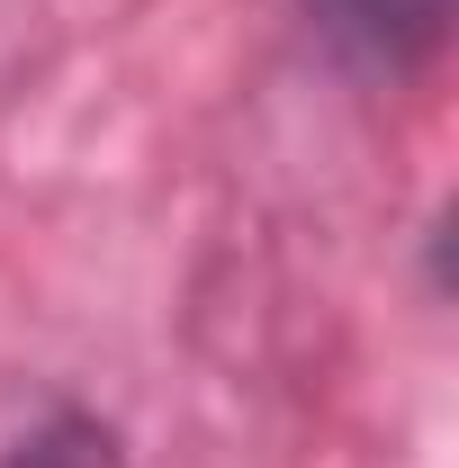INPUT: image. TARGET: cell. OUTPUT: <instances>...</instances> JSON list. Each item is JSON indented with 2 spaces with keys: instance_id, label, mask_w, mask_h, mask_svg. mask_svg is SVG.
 Instances as JSON below:
<instances>
[{
  "instance_id": "obj_1",
  "label": "cell",
  "mask_w": 459,
  "mask_h": 468,
  "mask_svg": "<svg viewBox=\"0 0 459 468\" xmlns=\"http://www.w3.org/2000/svg\"><path fill=\"white\" fill-rule=\"evenodd\" d=\"M306 18L360 72H414L451 37V0H306Z\"/></svg>"
},
{
  "instance_id": "obj_2",
  "label": "cell",
  "mask_w": 459,
  "mask_h": 468,
  "mask_svg": "<svg viewBox=\"0 0 459 468\" xmlns=\"http://www.w3.org/2000/svg\"><path fill=\"white\" fill-rule=\"evenodd\" d=\"M0 468H117V432L100 414H46Z\"/></svg>"
}]
</instances>
